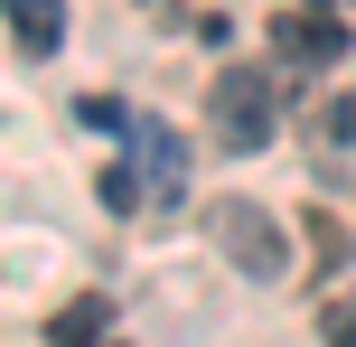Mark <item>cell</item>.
I'll use <instances>...</instances> for the list:
<instances>
[{
  "mask_svg": "<svg viewBox=\"0 0 356 347\" xmlns=\"http://www.w3.org/2000/svg\"><path fill=\"white\" fill-rule=\"evenodd\" d=\"M207 225H216V244H225V263L244 282H291V244H282V225H272L253 197H225Z\"/></svg>",
  "mask_w": 356,
  "mask_h": 347,
  "instance_id": "6da1fadb",
  "label": "cell"
},
{
  "mask_svg": "<svg viewBox=\"0 0 356 347\" xmlns=\"http://www.w3.org/2000/svg\"><path fill=\"white\" fill-rule=\"evenodd\" d=\"M207 104H216V141H225V150H263V141H272V104H282V94H272L263 66H225Z\"/></svg>",
  "mask_w": 356,
  "mask_h": 347,
  "instance_id": "7a4b0ae2",
  "label": "cell"
},
{
  "mask_svg": "<svg viewBox=\"0 0 356 347\" xmlns=\"http://www.w3.org/2000/svg\"><path fill=\"white\" fill-rule=\"evenodd\" d=\"M131 141H141V188H150V207L188 197V141H178L160 113H141V122H131Z\"/></svg>",
  "mask_w": 356,
  "mask_h": 347,
  "instance_id": "3957f363",
  "label": "cell"
},
{
  "mask_svg": "<svg viewBox=\"0 0 356 347\" xmlns=\"http://www.w3.org/2000/svg\"><path fill=\"white\" fill-rule=\"evenodd\" d=\"M272 47H282L291 66H328V56L347 47V29H338V19L319 10V0H291V10L272 19Z\"/></svg>",
  "mask_w": 356,
  "mask_h": 347,
  "instance_id": "277c9868",
  "label": "cell"
},
{
  "mask_svg": "<svg viewBox=\"0 0 356 347\" xmlns=\"http://www.w3.org/2000/svg\"><path fill=\"white\" fill-rule=\"evenodd\" d=\"M10 38H19V56H56L66 10H56V0H10Z\"/></svg>",
  "mask_w": 356,
  "mask_h": 347,
  "instance_id": "5b68a950",
  "label": "cell"
},
{
  "mask_svg": "<svg viewBox=\"0 0 356 347\" xmlns=\"http://www.w3.org/2000/svg\"><path fill=\"white\" fill-rule=\"evenodd\" d=\"M104 319H113L104 300H66V310L47 319V347H94V338H104Z\"/></svg>",
  "mask_w": 356,
  "mask_h": 347,
  "instance_id": "8992f818",
  "label": "cell"
},
{
  "mask_svg": "<svg viewBox=\"0 0 356 347\" xmlns=\"http://www.w3.org/2000/svg\"><path fill=\"white\" fill-rule=\"evenodd\" d=\"M94 197H104V207H113V216H131V207H141V197H150V188H141V169H122V160H113V169H104V179H94Z\"/></svg>",
  "mask_w": 356,
  "mask_h": 347,
  "instance_id": "52a82bcc",
  "label": "cell"
},
{
  "mask_svg": "<svg viewBox=\"0 0 356 347\" xmlns=\"http://www.w3.org/2000/svg\"><path fill=\"white\" fill-rule=\"evenodd\" d=\"M75 122H85V131H131L141 113H122L113 94H85V104H75Z\"/></svg>",
  "mask_w": 356,
  "mask_h": 347,
  "instance_id": "ba28073f",
  "label": "cell"
},
{
  "mask_svg": "<svg viewBox=\"0 0 356 347\" xmlns=\"http://www.w3.org/2000/svg\"><path fill=\"white\" fill-rule=\"evenodd\" d=\"M309 244H319V263H328V273L347 263V225L328 216V207H309Z\"/></svg>",
  "mask_w": 356,
  "mask_h": 347,
  "instance_id": "9c48e42d",
  "label": "cell"
},
{
  "mask_svg": "<svg viewBox=\"0 0 356 347\" xmlns=\"http://www.w3.org/2000/svg\"><path fill=\"white\" fill-rule=\"evenodd\" d=\"M319 141L356 150V94H338V104H319Z\"/></svg>",
  "mask_w": 356,
  "mask_h": 347,
  "instance_id": "30bf717a",
  "label": "cell"
},
{
  "mask_svg": "<svg viewBox=\"0 0 356 347\" xmlns=\"http://www.w3.org/2000/svg\"><path fill=\"white\" fill-rule=\"evenodd\" d=\"M319 338H328V347H356V291H338V300L319 310Z\"/></svg>",
  "mask_w": 356,
  "mask_h": 347,
  "instance_id": "8fae6325",
  "label": "cell"
}]
</instances>
